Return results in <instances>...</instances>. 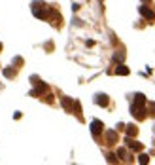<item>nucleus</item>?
Masks as SVG:
<instances>
[{"label":"nucleus","instance_id":"nucleus-14","mask_svg":"<svg viewBox=\"0 0 155 165\" xmlns=\"http://www.w3.org/2000/svg\"><path fill=\"white\" fill-rule=\"evenodd\" d=\"M123 57H125L123 53H116V57H113V59H116V61H123Z\"/></svg>","mask_w":155,"mask_h":165},{"label":"nucleus","instance_id":"nucleus-12","mask_svg":"<svg viewBox=\"0 0 155 165\" xmlns=\"http://www.w3.org/2000/svg\"><path fill=\"white\" fill-rule=\"evenodd\" d=\"M138 161H140V163H148L149 158L146 156V154H140V156H138Z\"/></svg>","mask_w":155,"mask_h":165},{"label":"nucleus","instance_id":"nucleus-10","mask_svg":"<svg viewBox=\"0 0 155 165\" xmlns=\"http://www.w3.org/2000/svg\"><path fill=\"white\" fill-rule=\"evenodd\" d=\"M117 156L123 158V159H129V158H127V150H125V148H119V150H117Z\"/></svg>","mask_w":155,"mask_h":165},{"label":"nucleus","instance_id":"nucleus-16","mask_svg":"<svg viewBox=\"0 0 155 165\" xmlns=\"http://www.w3.org/2000/svg\"><path fill=\"white\" fill-rule=\"evenodd\" d=\"M0 49H2V44H0Z\"/></svg>","mask_w":155,"mask_h":165},{"label":"nucleus","instance_id":"nucleus-13","mask_svg":"<svg viewBox=\"0 0 155 165\" xmlns=\"http://www.w3.org/2000/svg\"><path fill=\"white\" fill-rule=\"evenodd\" d=\"M4 74H6L8 78H12V76L15 74V70H13V69H6V70H4Z\"/></svg>","mask_w":155,"mask_h":165},{"label":"nucleus","instance_id":"nucleus-5","mask_svg":"<svg viewBox=\"0 0 155 165\" xmlns=\"http://www.w3.org/2000/svg\"><path fill=\"white\" fill-rule=\"evenodd\" d=\"M140 13H142L146 19H149V21H153V19H155V13H153L149 8H146V6H140Z\"/></svg>","mask_w":155,"mask_h":165},{"label":"nucleus","instance_id":"nucleus-9","mask_svg":"<svg viewBox=\"0 0 155 165\" xmlns=\"http://www.w3.org/2000/svg\"><path fill=\"white\" fill-rule=\"evenodd\" d=\"M136 133H138L136 125H127V137H134Z\"/></svg>","mask_w":155,"mask_h":165},{"label":"nucleus","instance_id":"nucleus-15","mask_svg":"<svg viewBox=\"0 0 155 165\" xmlns=\"http://www.w3.org/2000/svg\"><path fill=\"white\" fill-rule=\"evenodd\" d=\"M108 161H116V156H113V154H108Z\"/></svg>","mask_w":155,"mask_h":165},{"label":"nucleus","instance_id":"nucleus-11","mask_svg":"<svg viewBox=\"0 0 155 165\" xmlns=\"http://www.w3.org/2000/svg\"><path fill=\"white\" fill-rule=\"evenodd\" d=\"M108 141H110V142H116V138H117V135H116V133H113V131H110V133H108Z\"/></svg>","mask_w":155,"mask_h":165},{"label":"nucleus","instance_id":"nucleus-3","mask_svg":"<svg viewBox=\"0 0 155 165\" xmlns=\"http://www.w3.org/2000/svg\"><path fill=\"white\" fill-rule=\"evenodd\" d=\"M91 133H93L95 137H99L100 133H102V122H99V120L93 122V123H91Z\"/></svg>","mask_w":155,"mask_h":165},{"label":"nucleus","instance_id":"nucleus-7","mask_svg":"<svg viewBox=\"0 0 155 165\" xmlns=\"http://www.w3.org/2000/svg\"><path fill=\"white\" fill-rule=\"evenodd\" d=\"M116 72H117L119 76H127V74H129V69H127L125 65H119V66L116 69Z\"/></svg>","mask_w":155,"mask_h":165},{"label":"nucleus","instance_id":"nucleus-6","mask_svg":"<svg viewBox=\"0 0 155 165\" xmlns=\"http://www.w3.org/2000/svg\"><path fill=\"white\" fill-rule=\"evenodd\" d=\"M95 102H97V105H100V106H106L108 105V95H104V93L97 95L95 97Z\"/></svg>","mask_w":155,"mask_h":165},{"label":"nucleus","instance_id":"nucleus-4","mask_svg":"<svg viewBox=\"0 0 155 165\" xmlns=\"http://www.w3.org/2000/svg\"><path fill=\"white\" fill-rule=\"evenodd\" d=\"M125 142H127V146L131 148V150H136V152H140V150H142V144H140V142H136V141H132L131 137H127V138H125Z\"/></svg>","mask_w":155,"mask_h":165},{"label":"nucleus","instance_id":"nucleus-8","mask_svg":"<svg viewBox=\"0 0 155 165\" xmlns=\"http://www.w3.org/2000/svg\"><path fill=\"white\" fill-rule=\"evenodd\" d=\"M134 102H136V105H146V97L142 93H136L134 95Z\"/></svg>","mask_w":155,"mask_h":165},{"label":"nucleus","instance_id":"nucleus-1","mask_svg":"<svg viewBox=\"0 0 155 165\" xmlns=\"http://www.w3.org/2000/svg\"><path fill=\"white\" fill-rule=\"evenodd\" d=\"M32 13L36 15V17H40V19H45L48 17V8H45V4L44 2H36L32 4Z\"/></svg>","mask_w":155,"mask_h":165},{"label":"nucleus","instance_id":"nucleus-2","mask_svg":"<svg viewBox=\"0 0 155 165\" xmlns=\"http://www.w3.org/2000/svg\"><path fill=\"white\" fill-rule=\"evenodd\" d=\"M132 116L138 118V120H144V116H146V110H144V105H136V102H132Z\"/></svg>","mask_w":155,"mask_h":165}]
</instances>
